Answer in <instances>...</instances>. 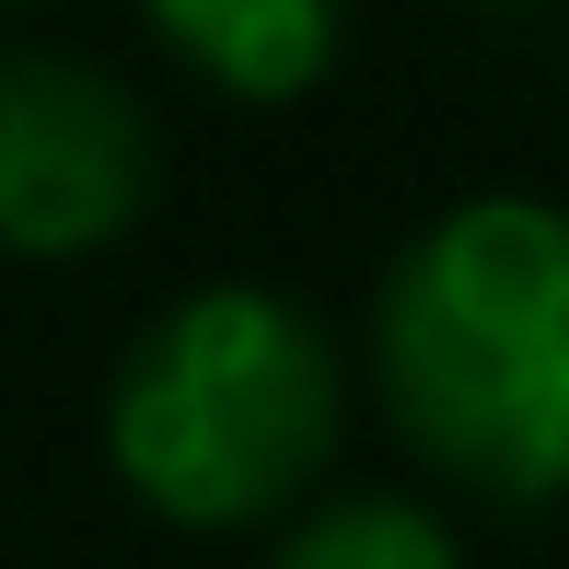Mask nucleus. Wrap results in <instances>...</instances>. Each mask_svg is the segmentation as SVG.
<instances>
[{
	"mask_svg": "<svg viewBox=\"0 0 569 569\" xmlns=\"http://www.w3.org/2000/svg\"><path fill=\"white\" fill-rule=\"evenodd\" d=\"M372 396L430 477L500 511L569 500V210L453 198L372 291Z\"/></svg>",
	"mask_w": 569,
	"mask_h": 569,
	"instance_id": "obj_1",
	"label": "nucleus"
},
{
	"mask_svg": "<svg viewBox=\"0 0 569 569\" xmlns=\"http://www.w3.org/2000/svg\"><path fill=\"white\" fill-rule=\"evenodd\" d=\"M349 430V360L268 279H198L106 372V465L174 535H244L315 500Z\"/></svg>",
	"mask_w": 569,
	"mask_h": 569,
	"instance_id": "obj_2",
	"label": "nucleus"
},
{
	"mask_svg": "<svg viewBox=\"0 0 569 569\" xmlns=\"http://www.w3.org/2000/svg\"><path fill=\"white\" fill-rule=\"evenodd\" d=\"M163 198V128L106 59L0 47V256H106Z\"/></svg>",
	"mask_w": 569,
	"mask_h": 569,
	"instance_id": "obj_3",
	"label": "nucleus"
},
{
	"mask_svg": "<svg viewBox=\"0 0 569 569\" xmlns=\"http://www.w3.org/2000/svg\"><path fill=\"white\" fill-rule=\"evenodd\" d=\"M140 23L232 106H302L349 47V0H140Z\"/></svg>",
	"mask_w": 569,
	"mask_h": 569,
	"instance_id": "obj_4",
	"label": "nucleus"
},
{
	"mask_svg": "<svg viewBox=\"0 0 569 569\" xmlns=\"http://www.w3.org/2000/svg\"><path fill=\"white\" fill-rule=\"evenodd\" d=\"M268 569H465V547L407 488H338L268 547Z\"/></svg>",
	"mask_w": 569,
	"mask_h": 569,
	"instance_id": "obj_5",
	"label": "nucleus"
},
{
	"mask_svg": "<svg viewBox=\"0 0 569 569\" xmlns=\"http://www.w3.org/2000/svg\"><path fill=\"white\" fill-rule=\"evenodd\" d=\"M0 12H36V0H0Z\"/></svg>",
	"mask_w": 569,
	"mask_h": 569,
	"instance_id": "obj_6",
	"label": "nucleus"
},
{
	"mask_svg": "<svg viewBox=\"0 0 569 569\" xmlns=\"http://www.w3.org/2000/svg\"><path fill=\"white\" fill-rule=\"evenodd\" d=\"M500 12H523V0H500Z\"/></svg>",
	"mask_w": 569,
	"mask_h": 569,
	"instance_id": "obj_7",
	"label": "nucleus"
}]
</instances>
